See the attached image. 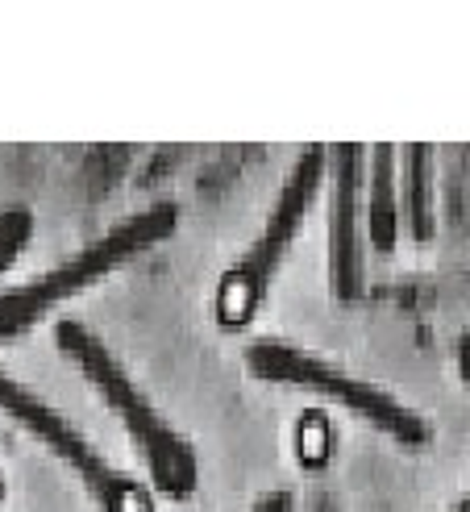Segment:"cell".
<instances>
[{"label": "cell", "mask_w": 470, "mask_h": 512, "mask_svg": "<svg viewBox=\"0 0 470 512\" xmlns=\"http://www.w3.org/2000/svg\"><path fill=\"white\" fill-rule=\"evenodd\" d=\"M55 342H59V350L71 358V363L84 371V379L92 383V388L109 400L113 413L121 417V425L129 429V438H134V446L146 458L154 488H159L163 496H171V500H188L196 492V483H200L196 450L159 417L154 400L142 396V388L113 358V350L80 321H59L55 325Z\"/></svg>", "instance_id": "6da1fadb"}, {"label": "cell", "mask_w": 470, "mask_h": 512, "mask_svg": "<svg viewBox=\"0 0 470 512\" xmlns=\"http://www.w3.org/2000/svg\"><path fill=\"white\" fill-rule=\"evenodd\" d=\"M179 225V209L171 200H154L150 209L134 213L129 221H121L117 229H109L104 238H96L88 250H80L75 259H67L63 267H55L50 275L34 279L25 288H13L0 296V342L25 334L34 321H42L55 304L71 300L75 292H84L88 284L104 279L109 271H117L121 263H129L134 254L150 250L154 242H163L175 234Z\"/></svg>", "instance_id": "7a4b0ae2"}, {"label": "cell", "mask_w": 470, "mask_h": 512, "mask_svg": "<svg viewBox=\"0 0 470 512\" xmlns=\"http://www.w3.org/2000/svg\"><path fill=\"white\" fill-rule=\"evenodd\" d=\"M321 175H325V146H304L267 225H263V234H258L254 246L238 259V267L217 284V321L225 329H246L254 321V313L263 309L271 279L283 267L287 250L296 242V229L304 225L312 200L321 192Z\"/></svg>", "instance_id": "3957f363"}, {"label": "cell", "mask_w": 470, "mask_h": 512, "mask_svg": "<svg viewBox=\"0 0 470 512\" xmlns=\"http://www.w3.org/2000/svg\"><path fill=\"white\" fill-rule=\"evenodd\" d=\"M246 367L254 379H267V383H287V388H304V392H317L321 400H333L350 408L354 417H362L367 425H375L387 438H396L404 446H425L429 442V425L404 408L396 396H387L375 383H362L346 371H337L333 363H321L287 342H254L246 350Z\"/></svg>", "instance_id": "277c9868"}, {"label": "cell", "mask_w": 470, "mask_h": 512, "mask_svg": "<svg viewBox=\"0 0 470 512\" xmlns=\"http://www.w3.org/2000/svg\"><path fill=\"white\" fill-rule=\"evenodd\" d=\"M0 413H9L21 429H30L50 454L63 458V463L84 479V488L100 512H159L154 508V496L138 479H129L121 467H113L109 458L88 442V433H80L42 396H34L25 383H17L5 367H0Z\"/></svg>", "instance_id": "5b68a950"}, {"label": "cell", "mask_w": 470, "mask_h": 512, "mask_svg": "<svg viewBox=\"0 0 470 512\" xmlns=\"http://www.w3.org/2000/svg\"><path fill=\"white\" fill-rule=\"evenodd\" d=\"M329 167V284L337 304H358L367 288L362 267V184H367V146L333 142L325 146Z\"/></svg>", "instance_id": "8992f818"}, {"label": "cell", "mask_w": 470, "mask_h": 512, "mask_svg": "<svg viewBox=\"0 0 470 512\" xmlns=\"http://www.w3.org/2000/svg\"><path fill=\"white\" fill-rule=\"evenodd\" d=\"M367 184H362V225H367V242L379 254L396 250L400 238V184H396V146L379 142L367 150Z\"/></svg>", "instance_id": "52a82bcc"}, {"label": "cell", "mask_w": 470, "mask_h": 512, "mask_svg": "<svg viewBox=\"0 0 470 512\" xmlns=\"http://www.w3.org/2000/svg\"><path fill=\"white\" fill-rule=\"evenodd\" d=\"M433 159L437 150L429 142L404 146V184H400V217L416 242H433Z\"/></svg>", "instance_id": "ba28073f"}, {"label": "cell", "mask_w": 470, "mask_h": 512, "mask_svg": "<svg viewBox=\"0 0 470 512\" xmlns=\"http://www.w3.org/2000/svg\"><path fill=\"white\" fill-rule=\"evenodd\" d=\"M34 234V213L30 209H0V275L9 271V263L25 250Z\"/></svg>", "instance_id": "9c48e42d"}, {"label": "cell", "mask_w": 470, "mask_h": 512, "mask_svg": "<svg viewBox=\"0 0 470 512\" xmlns=\"http://www.w3.org/2000/svg\"><path fill=\"white\" fill-rule=\"evenodd\" d=\"M254 512H292V492H271L254 504Z\"/></svg>", "instance_id": "30bf717a"}, {"label": "cell", "mask_w": 470, "mask_h": 512, "mask_svg": "<svg viewBox=\"0 0 470 512\" xmlns=\"http://www.w3.org/2000/svg\"><path fill=\"white\" fill-rule=\"evenodd\" d=\"M317 512H337V508H333L329 500H317Z\"/></svg>", "instance_id": "8fae6325"}, {"label": "cell", "mask_w": 470, "mask_h": 512, "mask_svg": "<svg viewBox=\"0 0 470 512\" xmlns=\"http://www.w3.org/2000/svg\"><path fill=\"white\" fill-rule=\"evenodd\" d=\"M0 500H5V475H0Z\"/></svg>", "instance_id": "7c38bea8"}]
</instances>
